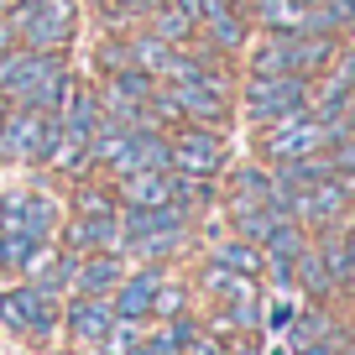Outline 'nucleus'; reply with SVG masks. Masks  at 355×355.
Segmentation results:
<instances>
[{
  "mask_svg": "<svg viewBox=\"0 0 355 355\" xmlns=\"http://www.w3.org/2000/svg\"><path fill=\"white\" fill-rule=\"evenodd\" d=\"M6 21L16 26L21 47H42V53H63L78 32V6L73 0H16Z\"/></svg>",
  "mask_w": 355,
  "mask_h": 355,
  "instance_id": "1",
  "label": "nucleus"
},
{
  "mask_svg": "<svg viewBox=\"0 0 355 355\" xmlns=\"http://www.w3.org/2000/svg\"><path fill=\"white\" fill-rule=\"evenodd\" d=\"M340 136H345L340 121H324V115H313V110H293V115H282V121L266 125L261 157L266 162H293V157H309V152L334 146Z\"/></svg>",
  "mask_w": 355,
  "mask_h": 355,
  "instance_id": "2",
  "label": "nucleus"
},
{
  "mask_svg": "<svg viewBox=\"0 0 355 355\" xmlns=\"http://www.w3.org/2000/svg\"><path fill=\"white\" fill-rule=\"evenodd\" d=\"M58 319H63V298L47 293V288H37L32 277H26L21 288L0 293V324H6L11 334H21V340L47 345L53 329H58Z\"/></svg>",
  "mask_w": 355,
  "mask_h": 355,
  "instance_id": "3",
  "label": "nucleus"
},
{
  "mask_svg": "<svg viewBox=\"0 0 355 355\" xmlns=\"http://www.w3.org/2000/svg\"><path fill=\"white\" fill-rule=\"evenodd\" d=\"M313 89L303 73H251L245 78V121L272 125L293 110H309Z\"/></svg>",
  "mask_w": 355,
  "mask_h": 355,
  "instance_id": "4",
  "label": "nucleus"
},
{
  "mask_svg": "<svg viewBox=\"0 0 355 355\" xmlns=\"http://www.w3.org/2000/svg\"><path fill=\"white\" fill-rule=\"evenodd\" d=\"M167 157H173V173L214 178V173L225 167V136H220V125L183 121L173 136H167Z\"/></svg>",
  "mask_w": 355,
  "mask_h": 355,
  "instance_id": "5",
  "label": "nucleus"
},
{
  "mask_svg": "<svg viewBox=\"0 0 355 355\" xmlns=\"http://www.w3.org/2000/svg\"><path fill=\"white\" fill-rule=\"evenodd\" d=\"M58 225H63V204L47 199L37 189H6L0 193V230H21L37 241H53Z\"/></svg>",
  "mask_w": 355,
  "mask_h": 355,
  "instance_id": "6",
  "label": "nucleus"
},
{
  "mask_svg": "<svg viewBox=\"0 0 355 355\" xmlns=\"http://www.w3.org/2000/svg\"><path fill=\"white\" fill-rule=\"evenodd\" d=\"M42 115L47 110H37V105H6V115H0V162H32Z\"/></svg>",
  "mask_w": 355,
  "mask_h": 355,
  "instance_id": "7",
  "label": "nucleus"
},
{
  "mask_svg": "<svg viewBox=\"0 0 355 355\" xmlns=\"http://www.w3.org/2000/svg\"><path fill=\"white\" fill-rule=\"evenodd\" d=\"M131 272V256L125 251H84L73 272V293H89V298H110L121 288V277Z\"/></svg>",
  "mask_w": 355,
  "mask_h": 355,
  "instance_id": "8",
  "label": "nucleus"
},
{
  "mask_svg": "<svg viewBox=\"0 0 355 355\" xmlns=\"http://www.w3.org/2000/svg\"><path fill=\"white\" fill-rule=\"evenodd\" d=\"M63 324H68V334H73V345H100L105 329L115 324V309H110V298L73 293V298H63Z\"/></svg>",
  "mask_w": 355,
  "mask_h": 355,
  "instance_id": "9",
  "label": "nucleus"
},
{
  "mask_svg": "<svg viewBox=\"0 0 355 355\" xmlns=\"http://www.w3.org/2000/svg\"><path fill=\"white\" fill-rule=\"evenodd\" d=\"M110 189H115V204H121V209H152V204H173V167H162V173L141 167V173L115 178Z\"/></svg>",
  "mask_w": 355,
  "mask_h": 355,
  "instance_id": "10",
  "label": "nucleus"
},
{
  "mask_svg": "<svg viewBox=\"0 0 355 355\" xmlns=\"http://www.w3.org/2000/svg\"><path fill=\"white\" fill-rule=\"evenodd\" d=\"M157 282H162V272L157 266H131L121 277V288L110 293V309L121 313V319H152V293Z\"/></svg>",
  "mask_w": 355,
  "mask_h": 355,
  "instance_id": "11",
  "label": "nucleus"
},
{
  "mask_svg": "<svg viewBox=\"0 0 355 355\" xmlns=\"http://www.w3.org/2000/svg\"><path fill=\"white\" fill-rule=\"evenodd\" d=\"M245 21H256L266 37H293L309 26V0H245Z\"/></svg>",
  "mask_w": 355,
  "mask_h": 355,
  "instance_id": "12",
  "label": "nucleus"
},
{
  "mask_svg": "<svg viewBox=\"0 0 355 355\" xmlns=\"http://www.w3.org/2000/svg\"><path fill=\"white\" fill-rule=\"evenodd\" d=\"M288 42V68L293 73H324V68L334 63V37L329 32H313V26H303V32H293V37H282Z\"/></svg>",
  "mask_w": 355,
  "mask_h": 355,
  "instance_id": "13",
  "label": "nucleus"
},
{
  "mask_svg": "<svg viewBox=\"0 0 355 355\" xmlns=\"http://www.w3.org/2000/svg\"><path fill=\"white\" fill-rule=\"evenodd\" d=\"M47 241L37 235H21V230H0V272H26L32 277V266L42 261Z\"/></svg>",
  "mask_w": 355,
  "mask_h": 355,
  "instance_id": "14",
  "label": "nucleus"
},
{
  "mask_svg": "<svg viewBox=\"0 0 355 355\" xmlns=\"http://www.w3.org/2000/svg\"><path fill=\"white\" fill-rule=\"evenodd\" d=\"M152 32L167 37L173 47H183L193 32H199V16H189L178 0H157V6H152Z\"/></svg>",
  "mask_w": 355,
  "mask_h": 355,
  "instance_id": "15",
  "label": "nucleus"
},
{
  "mask_svg": "<svg viewBox=\"0 0 355 355\" xmlns=\"http://www.w3.org/2000/svg\"><path fill=\"white\" fill-rule=\"evenodd\" d=\"M125 47H131V68H141V73H162V63L173 58V42L167 37H157L152 26L146 32H136V37H125Z\"/></svg>",
  "mask_w": 355,
  "mask_h": 355,
  "instance_id": "16",
  "label": "nucleus"
},
{
  "mask_svg": "<svg viewBox=\"0 0 355 355\" xmlns=\"http://www.w3.org/2000/svg\"><path fill=\"white\" fill-rule=\"evenodd\" d=\"M309 26L313 32H345L355 26V0H309Z\"/></svg>",
  "mask_w": 355,
  "mask_h": 355,
  "instance_id": "17",
  "label": "nucleus"
},
{
  "mask_svg": "<svg viewBox=\"0 0 355 355\" xmlns=\"http://www.w3.org/2000/svg\"><path fill=\"white\" fill-rule=\"evenodd\" d=\"M214 261L220 266H230V272H245V277H256V272H261L266 266V256H261V245L256 241H225V245H214Z\"/></svg>",
  "mask_w": 355,
  "mask_h": 355,
  "instance_id": "18",
  "label": "nucleus"
},
{
  "mask_svg": "<svg viewBox=\"0 0 355 355\" xmlns=\"http://www.w3.org/2000/svg\"><path fill=\"white\" fill-rule=\"evenodd\" d=\"M146 329H152V319H121V313H115V324L105 329V340H100V355H131Z\"/></svg>",
  "mask_w": 355,
  "mask_h": 355,
  "instance_id": "19",
  "label": "nucleus"
},
{
  "mask_svg": "<svg viewBox=\"0 0 355 355\" xmlns=\"http://www.w3.org/2000/svg\"><path fill=\"white\" fill-rule=\"evenodd\" d=\"M68 209L89 220V214H115L121 204H115V189H110V183H89V178H84V183H78V193L68 199Z\"/></svg>",
  "mask_w": 355,
  "mask_h": 355,
  "instance_id": "20",
  "label": "nucleus"
},
{
  "mask_svg": "<svg viewBox=\"0 0 355 355\" xmlns=\"http://www.w3.org/2000/svg\"><path fill=\"white\" fill-rule=\"evenodd\" d=\"M204 32H209L214 53H241V47H245V16H241V11L209 16V21H204Z\"/></svg>",
  "mask_w": 355,
  "mask_h": 355,
  "instance_id": "21",
  "label": "nucleus"
},
{
  "mask_svg": "<svg viewBox=\"0 0 355 355\" xmlns=\"http://www.w3.org/2000/svg\"><path fill=\"white\" fill-rule=\"evenodd\" d=\"M183 309H189V293L178 288V282H157V293H152V319H178Z\"/></svg>",
  "mask_w": 355,
  "mask_h": 355,
  "instance_id": "22",
  "label": "nucleus"
},
{
  "mask_svg": "<svg viewBox=\"0 0 355 355\" xmlns=\"http://www.w3.org/2000/svg\"><path fill=\"white\" fill-rule=\"evenodd\" d=\"M94 58H100L94 68H100L105 78H110V73H121V68H131V47H125V37H105Z\"/></svg>",
  "mask_w": 355,
  "mask_h": 355,
  "instance_id": "23",
  "label": "nucleus"
},
{
  "mask_svg": "<svg viewBox=\"0 0 355 355\" xmlns=\"http://www.w3.org/2000/svg\"><path fill=\"white\" fill-rule=\"evenodd\" d=\"M183 355H230V345H225L220 334H209V329H193L189 345H183Z\"/></svg>",
  "mask_w": 355,
  "mask_h": 355,
  "instance_id": "24",
  "label": "nucleus"
},
{
  "mask_svg": "<svg viewBox=\"0 0 355 355\" xmlns=\"http://www.w3.org/2000/svg\"><path fill=\"white\" fill-rule=\"evenodd\" d=\"M245 0H204V21H209V16H230V11H241Z\"/></svg>",
  "mask_w": 355,
  "mask_h": 355,
  "instance_id": "25",
  "label": "nucleus"
},
{
  "mask_svg": "<svg viewBox=\"0 0 355 355\" xmlns=\"http://www.w3.org/2000/svg\"><path fill=\"white\" fill-rule=\"evenodd\" d=\"M340 125H345V131H355V89L345 94V105H340Z\"/></svg>",
  "mask_w": 355,
  "mask_h": 355,
  "instance_id": "26",
  "label": "nucleus"
},
{
  "mask_svg": "<svg viewBox=\"0 0 355 355\" xmlns=\"http://www.w3.org/2000/svg\"><path fill=\"white\" fill-rule=\"evenodd\" d=\"M298 355H334V345H324V340H303V345H293Z\"/></svg>",
  "mask_w": 355,
  "mask_h": 355,
  "instance_id": "27",
  "label": "nucleus"
},
{
  "mask_svg": "<svg viewBox=\"0 0 355 355\" xmlns=\"http://www.w3.org/2000/svg\"><path fill=\"white\" fill-rule=\"evenodd\" d=\"M11 63H16V47L6 58H0V94H6V78H11Z\"/></svg>",
  "mask_w": 355,
  "mask_h": 355,
  "instance_id": "28",
  "label": "nucleus"
},
{
  "mask_svg": "<svg viewBox=\"0 0 355 355\" xmlns=\"http://www.w3.org/2000/svg\"><path fill=\"white\" fill-rule=\"evenodd\" d=\"M100 6H110V11H141V0H100Z\"/></svg>",
  "mask_w": 355,
  "mask_h": 355,
  "instance_id": "29",
  "label": "nucleus"
},
{
  "mask_svg": "<svg viewBox=\"0 0 355 355\" xmlns=\"http://www.w3.org/2000/svg\"><path fill=\"white\" fill-rule=\"evenodd\" d=\"M345 256H350V272H355V235L345 241Z\"/></svg>",
  "mask_w": 355,
  "mask_h": 355,
  "instance_id": "30",
  "label": "nucleus"
},
{
  "mask_svg": "<svg viewBox=\"0 0 355 355\" xmlns=\"http://www.w3.org/2000/svg\"><path fill=\"white\" fill-rule=\"evenodd\" d=\"M11 6H16V0H0V11H11Z\"/></svg>",
  "mask_w": 355,
  "mask_h": 355,
  "instance_id": "31",
  "label": "nucleus"
},
{
  "mask_svg": "<svg viewBox=\"0 0 355 355\" xmlns=\"http://www.w3.org/2000/svg\"><path fill=\"white\" fill-rule=\"evenodd\" d=\"M6 105H11V100H6V94H0V115H6Z\"/></svg>",
  "mask_w": 355,
  "mask_h": 355,
  "instance_id": "32",
  "label": "nucleus"
},
{
  "mask_svg": "<svg viewBox=\"0 0 355 355\" xmlns=\"http://www.w3.org/2000/svg\"><path fill=\"white\" fill-rule=\"evenodd\" d=\"M152 6H157V0H141V11H152Z\"/></svg>",
  "mask_w": 355,
  "mask_h": 355,
  "instance_id": "33",
  "label": "nucleus"
},
{
  "mask_svg": "<svg viewBox=\"0 0 355 355\" xmlns=\"http://www.w3.org/2000/svg\"><path fill=\"white\" fill-rule=\"evenodd\" d=\"M0 21H6V11H0Z\"/></svg>",
  "mask_w": 355,
  "mask_h": 355,
  "instance_id": "34",
  "label": "nucleus"
},
{
  "mask_svg": "<svg viewBox=\"0 0 355 355\" xmlns=\"http://www.w3.org/2000/svg\"><path fill=\"white\" fill-rule=\"evenodd\" d=\"M345 136H355V131H345Z\"/></svg>",
  "mask_w": 355,
  "mask_h": 355,
  "instance_id": "35",
  "label": "nucleus"
}]
</instances>
